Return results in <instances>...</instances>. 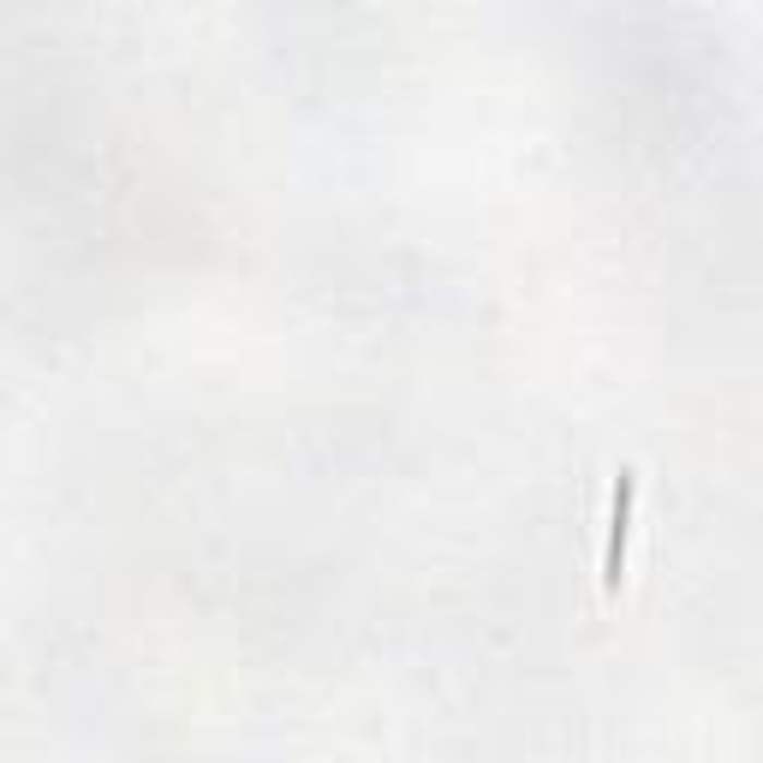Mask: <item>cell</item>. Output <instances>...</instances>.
<instances>
[{
	"label": "cell",
	"instance_id": "6da1fadb",
	"mask_svg": "<svg viewBox=\"0 0 763 763\" xmlns=\"http://www.w3.org/2000/svg\"><path fill=\"white\" fill-rule=\"evenodd\" d=\"M627 513H632V477L615 489V537H608V584H620V549H627Z\"/></svg>",
	"mask_w": 763,
	"mask_h": 763
}]
</instances>
